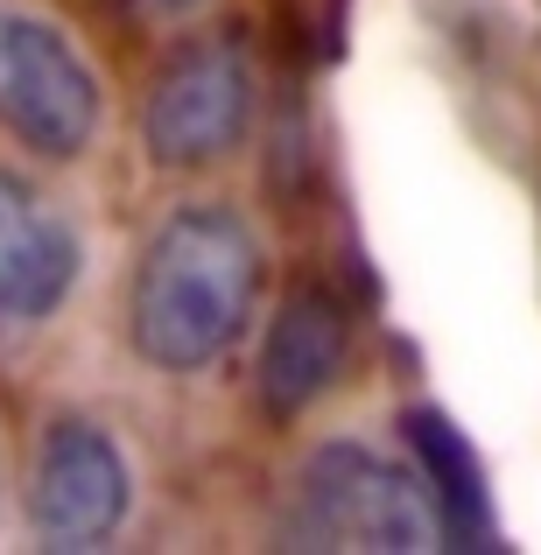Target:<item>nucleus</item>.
<instances>
[{"label":"nucleus","instance_id":"obj_1","mask_svg":"<svg viewBox=\"0 0 541 555\" xmlns=\"http://www.w3.org/2000/svg\"><path fill=\"white\" fill-rule=\"evenodd\" d=\"M260 288V240L226 204H183L149 240L127 296L134 352L163 373H204L240 345Z\"/></svg>","mask_w":541,"mask_h":555},{"label":"nucleus","instance_id":"obj_2","mask_svg":"<svg viewBox=\"0 0 541 555\" xmlns=\"http://www.w3.org/2000/svg\"><path fill=\"white\" fill-rule=\"evenodd\" d=\"M443 534L436 500L415 472L365 443H324L302 464V486L282 514V548H352V555H415Z\"/></svg>","mask_w":541,"mask_h":555},{"label":"nucleus","instance_id":"obj_3","mask_svg":"<svg viewBox=\"0 0 541 555\" xmlns=\"http://www.w3.org/2000/svg\"><path fill=\"white\" fill-rule=\"evenodd\" d=\"M254 120V56L240 36H190L149 85L141 141L163 169H204L240 149Z\"/></svg>","mask_w":541,"mask_h":555},{"label":"nucleus","instance_id":"obj_4","mask_svg":"<svg viewBox=\"0 0 541 555\" xmlns=\"http://www.w3.org/2000/svg\"><path fill=\"white\" fill-rule=\"evenodd\" d=\"M0 127L22 149L70 163L99 134V78L50 22L0 8Z\"/></svg>","mask_w":541,"mask_h":555},{"label":"nucleus","instance_id":"obj_5","mask_svg":"<svg viewBox=\"0 0 541 555\" xmlns=\"http://www.w3.org/2000/svg\"><path fill=\"white\" fill-rule=\"evenodd\" d=\"M127 500H134V478H127V457L99 422L64 415L50 436H42L36 457V486H28V520H36L42 548H99L113 542V528L127 520Z\"/></svg>","mask_w":541,"mask_h":555},{"label":"nucleus","instance_id":"obj_6","mask_svg":"<svg viewBox=\"0 0 541 555\" xmlns=\"http://www.w3.org/2000/svg\"><path fill=\"white\" fill-rule=\"evenodd\" d=\"M352 352V317L324 282H302L282 296L260 345V408L274 422H296L302 408H317V393H331V379L345 373Z\"/></svg>","mask_w":541,"mask_h":555},{"label":"nucleus","instance_id":"obj_7","mask_svg":"<svg viewBox=\"0 0 541 555\" xmlns=\"http://www.w3.org/2000/svg\"><path fill=\"white\" fill-rule=\"evenodd\" d=\"M401 429H408V450H415V464H422V486H429V500H436V520H443V548H500L486 464H478L472 436H464L443 408H408Z\"/></svg>","mask_w":541,"mask_h":555},{"label":"nucleus","instance_id":"obj_8","mask_svg":"<svg viewBox=\"0 0 541 555\" xmlns=\"http://www.w3.org/2000/svg\"><path fill=\"white\" fill-rule=\"evenodd\" d=\"M78 282V232L42 204L0 240V331H36Z\"/></svg>","mask_w":541,"mask_h":555},{"label":"nucleus","instance_id":"obj_9","mask_svg":"<svg viewBox=\"0 0 541 555\" xmlns=\"http://www.w3.org/2000/svg\"><path fill=\"white\" fill-rule=\"evenodd\" d=\"M268 14H274L282 42L302 64H331V56L345 50V14H352V0H268Z\"/></svg>","mask_w":541,"mask_h":555},{"label":"nucleus","instance_id":"obj_10","mask_svg":"<svg viewBox=\"0 0 541 555\" xmlns=\"http://www.w3.org/2000/svg\"><path fill=\"white\" fill-rule=\"evenodd\" d=\"M36 211H42V197H36L22 177H8V169H0V240H8L22 218H36Z\"/></svg>","mask_w":541,"mask_h":555},{"label":"nucleus","instance_id":"obj_11","mask_svg":"<svg viewBox=\"0 0 541 555\" xmlns=\"http://www.w3.org/2000/svg\"><path fill=\"white\" fill-rule=\"evenodd\" d=\"M106 8L134 14V22H183V14H197L204 0H106Z\"/></svg>","mask_w":541,"mask_h":555}]
</instances>
